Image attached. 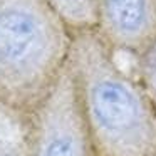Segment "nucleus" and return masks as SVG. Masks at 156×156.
Returning <instances> with one entry per match:
<instances>
[{
  "label": "nucleus",
  "instance_id": "obj_7",
  "mask_svg": "<svg viewBox=\"0 0 156 156\" xmlns=\"http://www.w3.org/2000/svg\"><path fill=\"white\" fill-rule=\"evenodd\" d=\"M143 69H144L148 86L156 96V41L151 42L149 47L146 49L144 59H143Z\"/></svg>",
  "mask_w": 156,
  "mask_h": 156
},
{
  "label": "nucleus",
  "instance_id": "obj_1",
  "mask_svg": "<svg viewBox=\"0 0 156 156\" xmlns=\"http://www.w3.org/2000/svg\"><path fill=\"white\" fill-rule=\"evenodd\" d=\"M72 32L47 0H0V101L32 111L66 69Z\"/></svg>",
  "mask_w": 156,
  "mask_h": 156
},
{
  "label": "nucleus",
  "instance_id": "obj_3",
  "mask_svg": "<svg viewBox=\"0 0 156 156\" xmlns=\"http://www.w3.org/2000/svg\"><path fill=\"white\" fill-rule=\"evenodd\" d=\"M84 121L71 69L66 66L32 109V156H91Z\"/></svg>",
  "mask_w": 156,
  "mask_h": 156
},
{
  "label": "nucleus",
  "instance_id": "obj_6",
  "mask_svg": "<svg viewBox=\"0 0 156 156\" xmlns=\"http://www.w3.org/2000/svg\"><path fill=\"white\" fill-rule=\"evenodd\" d=\"M72 34L84 32L96 15L98 0H47Z\"/></svg>",
  "mask_w": 156,
  "mask_h": 156
},
{
  "label": "nucleus",
  "instance_id": "obj_2",
  "mask_svg": "<svg viewBox=\"0 0 156 156\" xmlns=\"http://www.w3.org/2000/svg\"><path fill=\"white\" fill-rule=\"evenodd\" d=\"M69 69L76 84L82 114L109 141H126L141 134L146 111L138 92L118 76L99 72L72 41Z\"/></svg>",
  "mask_w": 156,
  "mask_h": 156
},
{
  "label": "nucleus",
  "instance_id": "obj_5",
  "mask_svg": "<svg viewBox=\"0 0 156 156\" xmlns=\"http://www.w3.org/2000/svg\"><path fill=\"white\" fill-rule=\"evenodd\" d=\"M32 111L0 101V156H32Z\"/></svg>",
  "mask_w": 156,
  "mask_h": 156
},
{
  "label": "nucleus",
  "instance_id": "obj_4",
  "mask_svg": "<svg viewBox=\"0 0 156 156\" xmlns=\"http://www.w3.org/2000/svg\"><path fill=\"white\" fill-rule=\"evenodd\" d=\"M106 27L122 42L139 41L153 30L154 0H98Z\"/></svg>",
  "mask_w": 156,
  "mask_h": 156
}]
</instances>
